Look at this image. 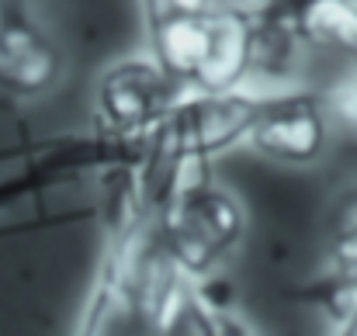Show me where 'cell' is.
I'll list each match as a JSON object with an SVG mask.
<instances>
[{
    "label": "cell",
    "mask_w": 357,
    "mask_h": 336,
    "mask_svg": "<svg viewBox=\"0 0 357 336\" xmlns=\"http://www.w3.org/2000/svg\"><path fill=\"white\" fill-rule=\"evenodd\" d=\"M264 21L226 0L146 3L149 52L184 91H229L257 73Z\"/></svg>",
    "instance_id": "obj_1"
},
{
    "label": "cell",
    "mask_w": 357,
    "mask_h": 336,
    "mask_svg": "<svg viewBox=\"0 0 357 336\" xmlns=\"http://www.w3.org/2000/svg\"><path fill=\"white\" fill-rule=\"evenodd\" d=\"M146 201L160 215L170 260L191 277L208 281L243 243V205L212 181V170L181 174Z\"/></svg>",
    "instance_id": "obj_2"
},
{
    "label": "cell",
    "mask_w": 357,
    "mask_h": 336,
    "mask_svg": "<svg viewBox=\"0 0 357 336\" xmlns=\"http://www.w3.org/2000/svg\"><path fill=\"white\" fill-rule=\"evenodd\" d=\"M181 98L184 87L163 70V63L153 52L121 59L108 66V73L98 84V132L146 153Z\"/></svg>",
    "instance_id": "obj_3"
},
{
    "label": "cell",
    "mask_w": 357,
    "mask_h": 336,
    "mask_svg": "<svg viewBox=\"0 0 357 336\" xmlns=\"http://www.w3.org/2000/svg\"><path fill=\"white\" fill-rule=\"evenodd\" d=\"M330 101L312 91L260 94L246 146L284 167H309L330 146Z\"/></svg>",
    "instance_id": "obj_4"
},
{
    "label": "cell",
    "mask_w": 357,
    "mask_h": 336,
    "mask_svg": "<svg viewBox=\"0 0 357 336\" xmlns=\"http://www.w3.org/2000/svg\"><path fill=\"white\" fill-rule=\"evenodd\" d=\"M63 73V52L31 0H0V94L42 98Z\"/></svg>",
    "instance_id": "obj_5"
},
{
    "label": "cell",
    "mask_w": 357,
    "mask_h": 336,
    "mask_svg": "<svg viewBox=\"0 0 357 336\" xmlns=\"http://www.w3.org/2000/svg\"><path fill=\"white\" fill-rule=\"evenodd\" d=\"M333 319H337V333L357 336V295L333 309Z\"/></svg>",
    "instance_id": "obj_6"
},
{
    "label": "cell",
    "mask_w": 357,
    "mask_h": 336,
    "mask_svg": "<svg viewBox=\"0 0 357 336\" xmlns=\"http://www.w3.org/2000/svg\"><path fill=\"white\" fill-rule=\"evenodd\" d=\"M146 3H163V0H142V7H146Z\"/></svg>",
    "instance_id": "obj_7"
}]
</instances>
